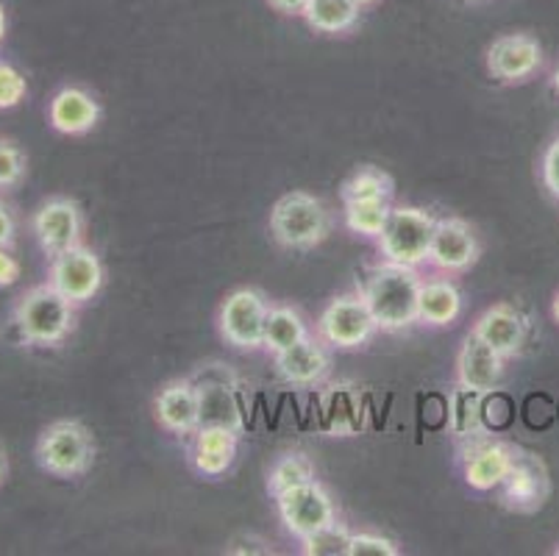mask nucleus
Wrapping results in <instances>:
<instances>
[{
  "label": "nucleus",
  "instance_id": "nucleus-12",
  "mask_svg": "<svg viewBox=\"0 0 559 556\" xmlns=\"http://www.w3.org/2000/svg\"><path fill=\"white\" fill-rule=\"evenodd\" d=\"M479 239L462 217H437L429 248V264L443 273H465L479 262Z\"/></svg>",
  "mask_w": 559,
  "mask_h": 556
},
{
  "label": "nucleus",
  "instance_id": "nucleus-9",
  "mask_svg": "<svg viewBox=\"0 0 559 556\" xmlns=\"http://www.w3.org/2000/svg\"><path fill=\"white\" fill-rule=\"evenodd\" d=\"M276 507L278 514H282L284 529L298 540L309 537L318 529L329 527V523L337 520V509H334L332 496H329V489L318 478L276 496Z\"/></svg>",
  "mask_w": 559,
  "mask_h": 556
},
{
  "label": "nucleus",
  "instance_id": "nucleus-13",
  "mask_svg": "<svg viewBox=\"0 0 559 556\" xmlns=\"http://www.w3.org/2000/svg\"><path fill=\"white\" fill-rule=\"evenodd\" d=\"M460 459L467 487L476 489V493H492V489L501 487L504 476L510 473L515 448L510 442L476 437V440L465 442Z\"/></svg>",
  "mask_w": 559,
  "mask_h": 556
},
{
  "label": "nucleus",
  "instance_id": "nucleus-4",
  "mask_svg": "<svg viewBox=\"0 0 559 556\" xmlns=\"http://www.w3.org/2000/svg\"><path fill=\"white\" fill-rule=\"evenodd\" d=\"M437 217L429 209L420 206H393L388 223L376 237L384 262L404 264V268H420L429 262L431 237H435Z\"/></svg>",
  "mask_w": 559,
  "mask_h": 556
},
{
  "label": "nucleus",
  "instance_id": "nucleus-40",
  "mask_svg": "<svg viewBox=\"0 0 559 556\" xmlns=\"http://www.w3.org/2000/svg\"><path fill=\"white\" fill-rule=\"evenodd\" d=\"M3 478H7V457L0 451V484H3Z\"/></svg>",
  "mask_w": 559,
  "mask_h": 556
},
{
  "label": "nucleus",
  "instance_id": "nucleus-41",
  "mask_svg": "<svg viewBox=\"0 0 559 556\" xmlns=\"http://www.w3.org/2000/svg\"><path fill=\"white\" fill-rule=\"evenodd\" d=\"M551 86H554V92L559 95V64H557V70H554V75H551Z\"/></svg>",
  "mask_w": 559,
  "mask_h": 556
},
{
  "label": "nucleus",
  "instance_id": "nucleus-42",
  "mask_svg": "<svg viewBox=\"0 0 559 556\" xmlns=\"http://www.w3.org/2000/svg\"><path fill=\"white\" fill-rule=\"evenodd\" d=\"M357 3H359V7H373V3H376V0H357Z\"/></svg>",
  "mask_w": 559,
  "mask_h": 556
},
{
  "label": "nucleus",
  "instance_id": "nucleus-29",
  "mask_svg": "<svg viewBox=\"0 0 559 556\" xmlns=\"http://www.w3.org/2000/svg\"><path fill=\"white\" fill-rule=\"evenodd\" d=\"M395 184L379 167H359L348 181L343 184V201H393Z\"/></svg>",
  "mask_w": 559,
  "mask_h": 556
},
{
  "label": "nucleus",
  "instance_id": "nucleus-37",
  "mask_svg": "<svg viewBox=\"0 0 559 556\" xmlns=\"http://www.w3.org/2000/svg\"><path fill=\"white\" fill-rule=\"evenodd\" d=\"M267 3L282 14H301L307 7V0H267Z\"/></svg>",
  "mask_w": 559,
  "mask_h": 556
},
{
  "label": "nucleus",
  "instance_id": "nucleus-20",
  "mask_svg": "<svg viewBox=\"0 0 559 556\" xmlns=\"http://www.w3.org/2000/svg\"><path fill=\"white\" fill-rule=\"evenodd\" d=\"M320 417L329 435L350 437L365 426V401L359 387L350 381H334L320 392Z\"/></svg>",
  "mask_w": 559,
  "mask_h": 556
},
{
  "label": "nucleus",
  "instance_id": "nucleus-6",
  "mask_svg": "<svg viewBox=\"0 0 559 556\" xmlns=\"http://www.w3.org/2000/svg\"><path fill=\"white\" fill-rule=\"evenodd\" d=\"M379 331L373 312L362 293H343L329 300L318 320V336L337 351L362 348Z\"/></svg>",
  "mask_w": 559,
  "mask_h": 556
},
{
  "label": "nucleus",
  "instance_id": "nucleus-16",
  "mask_svg": "<svg viewBox=\"0 0 559 556\" xmlns=\"http://www.w3.org/2000/svg\"><path fill=\"white\" fill-rule=\"evenodd\" d=\"M198 406H201V426H223L242 435L246 421H242V406L237 398V381L228 376H212V367L206 374L195 376Z\"/></svg>",
  "mask_w": 559,
  "mask_h": 556
},
{
  "label": "nucleus",
  "instance_id": "nucleus-17",
  "mask_svg": "<svg viewBox=\"0 0 559 556\" xmlns=\"http://www.w3.org/2000/svg\"><path fill=\"white\" fill-rule=\"evenodd\" d=\"M100 104L93 92L81 86H62L48 104L50 129L64 137H84L98 126Z\"/></svg>",
  "mask_w": 559,
  "mask_h": 556
},
{
  "label": "nucleus",
  "instance_id": "nucleus-27",
  "mask_svg": "<svg viewBox=\"0 0 559 556\" xmlns=\"http://www.w3.org/2000/svg\"><path fill=\"white\" fill-rule=\"evenodd\" d=\"M393 212V201H343V217L350 234L376 239Z\"/></svg>",
  "mask_w": 559,
  "mask_h": 556
},
{
  "label": "nucleus",
  "instance_id": "nucleus-26",
  "mask_svg": "<svg viewBox=\"0 0 559 556\" xmlns=\"http://www.w3.org/2000/svg\"><path fill=\"white\" fill-rule=\"evenodd\" d=\"M304 336H309V329L298 309H293V306H271L267 323H264V348L278 354L289 345L301 343Z\"/></svg>",
  "mask_w": 559,
  "mask_h": 556
},
{
  "label": "nucleus",
  "instance_id": "nucleus-43",
  "mask_svg": "<svg viewBox=\"0 0 559 556\" xmlns=\"http://www.w3.org/2000/svg\"><path fill=\"white\" fill-rule=\"evenodd\" d=\"M557 556H559V548H557Z\"/></svg>",
  "mask_w": 559,
  "mask_h": 556
},
{
  "label": "nucleus",
  "instance_id": "nucleus-30",
  "mask_svg": "<svg viewBox=\"0 0 559 556\" xmlns=\"http://www.w3.org/2000/svg\"><path fill=\"white\" fill-rule=\"evenodd\" d=\"M350 534L343 523H329V527L318 529L314 534L301 540V554L307 556H348Z\"/></svg>",
  "mask_w": 559,
  "mask_h": 556
},
{
  "label": "nucleus",
  "instance_id": "nucleus-32",
  "mask_svg": "<svg viewBox=\"0 0 559 556\" xmlns=\"http://www.w3.org/2000/svg\"><path fill=\"white\" fill-rule=\"evenodd\" d=\"M25 176V153L14 142L0 140V190H14Z\"/></svg>",
  "mask_w": 559,
  "mask_h": 556
},
{
  "label": "nucleus",
  "instance_id": "nucleus-35",
  "mask_svg": "<svg viewBox=\"0 0 559 556\" xmlns=\"http://www.w3.org/2000/svg\"><path fill=\"white\" fill-rule=\"evenodd\" d=\"M17 242V217L12 206L0 201V248H14Z\"/></svg>",
  "mask_w": 559,
  "mask_h": 556
},
{
  "label": "nucleus",
  "instance_id": "nucleus-24",
  "mask_svg": "<svg viewBox=\"0 0 559 556\" xmlns=\"http://www.w3.org/2000/svg\"><path fill=\"white\" fill-rule=\"evenodd\" d=\"M485 395L487 392L474 390L456 381L449 392V428L460 442L476 440L487 435L485 426Z\"/></svg>",
  "mask_w": 559,
  "mask_h": 556
},
{
  "label": "nucleus",
  "instance_id": "nucleus-11",
  "mask_svg": "<svg viewBox=\"0 0 559 556\" xmlns=\"http://www.w3.org/2000/svg\"><path fill=\"white\" fill-rule=\"evenodd\" d=\"M32 234L48 257L70 251L81 245L84 237V214L79 203L70 198H48L37 212L32 214Z\"/></svg>",
  "mask_w": 559,
  "mask_h": 556
},
{
  "label": "nucleus",
  "instance_id": "nucleus-14",
  "mask_svg": "<svg viewBox=\"0 0 559 556\" xmlns=\"http://www.w3.org/2000/svg\"><path fill=\"white\" fill-rule=\"evenodd\" d=\"M543 68V48L528 34H504L487 48V70L501 84L526 81Z\"/></svg>",
  "mask_w": 559,
  "mask_h": 556
},
{
  "label": "nucleus",
  "instance_id": "nucleus-21",
  "mask_svg": "<svg viewBox=\"0 0 559 556\" xmlns=\"http://www.w3.org/2000/svg\"><path fill=\"white\" fill-rule=\"evenodd\" d=\"M240 435L223 426H198L192 435L190 462L201 476H223L237 459Z\"/></svg>",
  "mask_w": 559,
  "mask_h": 556
},
{
  "label": "nucleus",
  "instance_id": "nucleus-33",
  "mask_svg": "<svg viewBox=\"0 0 559 556\" xmlns=\"http://www.w3.org/2000/svg\"><path fill=\"white\" fill-rule=\"evenodd\" d=\"M399 545L390 537H381V534H350V548L348 556H399Z\"/></svg>",
  "mask_w": 559,
  "mask_h": 556
},
{
  "label": "nucleus",
  "instance_id": "nucleus-15",
  "mask_svg": "<svg viewBox=\"0 0 559 556\" xmlns=\"http://www.w3.org/2000/svg\"><path fill=\"white\" fill-rule=\"evenodd\" d=\"M273 367L276 376L289 387H318L326 381L332 356H329L326 343L320 336H304L301 343L273 354Z\"/></svg>",
  "mask_w": 559,
  "mask_h": 556
},
{
  "label": "nucleus",
  "instance_id": "nucleus-23",
  "mask_svg": "<svg viewBox=\"0 0 559 556\" xmlns=\"http://www.w3.org/2000/svg\"><path fill=\"white\" fill-rule=\"evenodd\" d=\"M462 315V293L449 279H431L420 284L418 323L429 329H445L456 323Z\"/></svg>",
  "mask_w": 559,
  "mask_h": 556
},
{
  "label": "nucleus",
  "instance_id": "nucleus-5",
  "mask_svg": "<svg viewBox=\"0 0 559 556\" xmlns=\"http://www.w3.org/2000/svg\"><path fill=\"white\" fill-rule=\"evenodd\" d=\"M271 234L289 251H312L329 237L326 206L309 192H287L271 212Z\"/></svg>",
  "mask_w": 559,
  "mask_h": 556
},
{
  "label": "nucleus",
  "instance_id": "nucleus-7",
  "mask_svg": "<svg viewBox=\"0 0 559 556\" xmlns=\"http://www.w3.org/2000/svg\"><path fill=\"white\" fill-rule=\"evenodd\" d=\"M48 284L64 295L70 304L84 306L104 287V264L98 253L86 245H75L70 251L50 257Z\"/></svg>",
  "mask_w": 559,
  "mask_h": 556
},
{
  "label": "nucleus",
  "instance_id": "nucleus-1",
  "mask_svg": "<svg viewBox=\"0 0 559 556\" xmlns=\"http://www.w3.org/2000/svg\"><path fill=\"white\" fill-rule=\"evenodd\" d=\"M418 268H404L395 262H381L368 270L359 293L368 300L379 331H404L418 323Z\"/></svg>",
  "mask_w": 559,
  "mask_h": 556
},
{
  "label": "nucleus",
  "instance_id": "nucleus-10",
  "mask_svg": "<svg viewBox=\"0 0 559 556\" xmlns=\"http://www.w3.org/2000/svg\"><path fill=\"white\" fill-rule=\"evenodd\" d=\"M548 489H551V482H548V471L543 465V459L515 448L510 473H507L501 487H498L501 507L510 509V512L532 514L548 501Z\"/></svg>",
  "mask_w": 559,
  "mask_h": 556
},
{
  "label": "nucleus",
  "instance_id": "nucleus-25",
  "mask_svg": "<svg viewBox=\"0 0 559 556\" xmlns=\"http://www.w3.org/2000/svg\"><path fill=\"white\" fill-rule=\"evenodd\" d=\"M359 12L357 0H307L301 17L320 34H345L357 25Z\"/></svg>",
  "mask_w": 559,
  "mask_h": 556
},
{
  "label": "nucleus",
  "instance_id": "nucleus-2",
  "mask_svg": "<svg viewBox=\"0 0 559 556\" xmlns=\"http://www.w3.org/2000/svg\"><path fill=\"white\" fill-rule=\"evenodd\" d=\"M12 326L28 348H56L75 329V304L48 282L28 287L12 306Z\"/></svg>",
  "mask_w": 559,
  "mask_h": 556
},
{
  "label": "nucleus",
  "instance_id": "nucleus-8",
  "mask_svg": "<svg viewBox=\"0 0 559 556\" xmlns=\"http://www.w3.org/2000/svg\"><path fill=\"white\" fill-rule=\"evenodd\" d=\"M271 306L257 289H237L228 295L217 315L221 336L228 345L240 351L264 348V323H267Z\"/></svg>",
  "mask_w": 559,
  "mask_h": 556
},
{
  "label": "nucleus",
  "instance_id": "nucleus-19",
  "mask_svg": "<svg viewBox=\"0 0 559 556\" xmlns=\"http://www.w3.org/2000/svg\"><path fill=\"white\" fill-rule=\"evenodd\" d=\"M504 356L492 351L479 334L471 331L462 343L460 356H456V381L474 387V390L492 392L504 379Z\"/></svg>",
  "mask_w": 559,
  "mask_h": 556
},
{
  "label": "nucleus",
  "instance_id": "nucleus-34",
  "mask_svg": "<svg viewBox=\"0 0 559 556\" xmlns=\"http://www.w3.org/2000/svg\"><path fill=\"white\" fill-rule=\"evenodd\" d=\"M540 176H543V184H546V190L559 201V137L557 140H551V145H548L546 153H543Z\"/></svg>",
  "mask_w": 559,
  "mask_h": 556
},
{
  "label": "nucleus",
  "instance_id": "nucleus-22",
  "mask_svg": "<svg viewBox=\"0 0 559 556\" xmlns=\"http://www.w3.org/2000/svg\"><path fill=\"white\" fill-rule=\"evenodd\" d=\"M474 334H479L492 351L504 356V359H512V356L521 354L523 340H526V323H523L521 312L512 309L510 304H496L490 309L476 318Z\"/></svg>",
  "mask_w": 559,
  "mask_h": 556
},
{
  "label": "nucleus",
  "instance_id": "nucleus-28",
  "mask_svg": "<svg viewBox=\"0 0 559 556\" xmlns=\"http://www.w3.org/2000/svg\"><path fill=\"white\" fill-rule=\"evenodd\" d=\"M314 482V465L309 462L307 453L289 451L284 457L276 459V465L271 468V476H267V489L271 496H282L287 489L301 487V484Z\"/></svg>",
  "mask_w": 559,
  "mask_h": 556
},
{
  "label": "nucleus",
  "instance_id": "nucleus-38",
  "mask_svg": "<svg viewBox=\"0 0 559 556\" xmlns=\"http://www.w3.org/2000/svg\"><path fill=\"white\" fill-rule=\"evenodd\" d=\"M3 37H7V12H3V3H0V45H3Z\"/></svg>",
  "mask_w": 559,
  "mask_h": 556
},
{
  "label": "nucleus",
  "instance_id": "nucleus-39",
  "mask_svg": "<svg viewBox=\"0 0 559 556\" xmlns=\"http://www.w3.org/2000/svg\"><path fill=\"white\" fill-rule=\"evenodd\" d=\"M551 315H554V320L559 323V289H557V295H554V300H551Z\"/></svg>",
  "mask_w": 559,
  "mask_h": 556
},
{
  "label": "nucleus",
  "instance_id": "nucleus-31",
  "mask_svg": "<svg viewBox=\"0 0 559 556\" xmlns=\"http://www.w3.org/2000/svg\"><path fill=\"white\" fill-rule=\"evenodd\" d=\"M28 95V84H25V75L20 73L14 64L0 59V111L14 109L20 106Z\"/></svg>",
  "mask_w": 559,
  "mask_h": 556
},
{
  "label": "nucleus",
  "instance_id": "nucleus-3",
  "mask_svg": "<svg viewBox=\"0 0 559 556\" xmlns=\"http://www.w3.org/2000/svg\"><path fill=\"white\" fill-rule=\"evenodd\" d=\"M37 465L48 476L79 478L95 462L93 431L81 421H53L45 426L34 446Z\"/></svg>",
  "mask_w": 559,
  "mask_h": 556
},
{
  "label": "nucleus",
  "instance_id": "nucleus-18",
  "mask_svg": "<svg viewBox=\"0 0 559 556\" xmlns=\"http://www.w3.org/2000/svg\"><path fill=\"white\" fill-rule=\"evenodd\" d=\"M156 421L170 435H195L201 426V406H198V387L192 379L170 381L159 390L154 401Z\"/></svg>",
  "mask_w": 559,
  "mask_h": 556
},
{
  "label": "nucleus",
  "instance_id": "nucleus-36",
  "mask_svg": "<svg viewBox=\"0 0 559 556\" xmlns=\"http://www.w3.org/2000/svg\"><path fill=\"white\" fill-rule=\"evenodd\" d=\"M20 273H23V268H20V262L14 259L12 248H0V287H12V284H17Z\"/></svg>",
  "mask_w": 559,
  "mask_h": 556
}]
</instances>
